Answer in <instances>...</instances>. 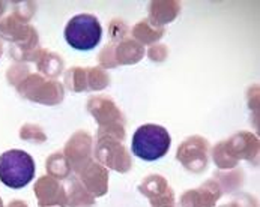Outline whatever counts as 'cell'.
Listing matches in <instances>:
<instances>
[{
	"mask_svg": "<svg viewBox=\"0 0 260 207\" xmlns=\"http://www.w3.org/2000/svg\"><path fill=\"white\" fill-rule=\"evenodd\" d=\"M172 144L169 131L159 125L148 123L140 126L131 141L133 153L143 161H156L167 155Z\"/></svg>",
	"mask_w": 260,
	"mask_h": 207,
	"instance_id": "6da1fadb",
	"label": "cell"
},
{
	"mask_svg": "<svg viewBox=\"0 0 260 207\" xmlns=\"http://www.w3.org/2000/svg\"><path fill=\"white\" fill-rule=\"evenodd\" d=\"M35 177V161L23 150H8L0 155V182L12 189L29 185Z\"/></svg>",
	"mask_w": 260,
	"mask_h": 207,
	"instance_id": "7a4b0ae2",
	"label": "cell"
},
{
	"mask_svg": "<svg viewBox=\"0 0 260 207\" xmlns=\"http://www.w3.org/2000/svg\"><path fill=\"white\" fill-rule=\"evenodd\" d=\"M103 36L98 18L92 14H78L73 17L65 27L67 42L78 51L93 50Z\"/></svg>",
	"mask_w": 260,
	"mask_h": 207,
	"instance_id": "3957f363",
	"label": "cell"
},
{
	"mask_svg": "<svg viewBox=\"0 0 260 207\" xmlns=\"http://www.w3.org/2000/svg\"><path fill=\"white\" fill-rule=\"evenodd\" d=\"M87 110L95 117L100 125L98 134L109 135L123 141L125 138V117L122 111L116 107L112 99L98 96L90 98L87 102Z\"/></svg>",
	"mask_w": 260,
	"mask_h": 207,
	"instance_id": "277c9868",
	"label": "cell"
},
{
	"mask_svg": "<svg viewBox=\"0 0 260 207\" xmlns=\"http://www.w3.org/2000/svg\"><path fill=\"white\" fill-rule=\"evenodd\" d=\"M18 93L42 105H57L63 101L65 90L63 86L56 80H48L41 74H29L17 87Z\"/></svg>",
	"mask_w": 260,
	"mask_h": 207,
	"instance_id": "5b68a950",
	"label": "cell"
},
{
	"mask_svg": "<svg viewBox=\"0 0 260 207\" xmlns=\"http://www.w3.org/2000/svg\"><path fill=\"white\" fill-rule=\"evenodd\" d=\"M95 158L101 165H107L119 172H126L131 168L129 153L117 138L96 134Z\"/></svg>",
	"mask_w": 260,
	"mask_h": 207,
	"instance_id": "8992f818",
	"label": "cell"
},
{
	"mask_svg": "<svg viewBox=\"0 0 260 207\" xmlns=\"http://www.w3.org/2000/svg\"><path fill=\"white\" fill-rule=\"evenodd\" d=\"M209 144L202 137H189L178 149V159L188 171L202 172L208 167Z\"/></svg>",
	"mask_w": 260,
	"mask_h": 207,
	"instance_id": "52a82bcc",
	"label": "cell"
},
{
	"mask_svg": "<svg viewBox=\"0 0 260 207\" xmlns=\"http://www.w3.org/2000/svg\"><path fill=\"white\" fill-rule=\"evenodd\" d=\"M75 176L92 197H101L107 192L109 171L100 162L90 159L75 172Z\"/></svg>",
	"mask_w": 260,
	"mask_h": 207,
	"instance_id": "ba28073f",
	"label": "cell"
},
{
	"mask_svg": "<svg viewBox=\"0 0 260 207\" xmlns=\"http://www.w3.org/2000/svg\"><path fill=\"white\" fill-rule=\"evenodd\" d=\"M35 195L38 198L39 207H67L68 198L67 191L51 176H42L39 177L35 185Z\"/></svg>",
	"mask_w": 260,
	"mask_h": 207,
	"instance_id": "9c48e42d",
	"label": "cell"
},
{
	"mask_svg": "<svg viewBox=\"0 0 260 207\" xmlns=\"http://www.w3.org/2000/svg\"><path fill=\"white\" fill-rule=\"evenodd\" d=\"M90 153H92V137L84 131L75 132L67 143L63 152L65 158L71 165V170L74 172L78 171L84 164H87L92 159Z\"/></svg>",
	"mask_w": 260,
	"mask_h": 207,
	"instance_id": "30bf717a",
	"label": "cell"
},
{
	"mask_svg": "<svg viewBox=\"0 0 260 207\" xmlns=\"http://www.w3.org/2000/svg\"><path fill=\"white\" fill-rule=\"evenodd\" d=\"M139 191L150 200L152 207H175V195L169 183L161 176H150L140 186Z\"/></svg>",
	"mask_w": 260,
	"mask_h": 207,
	"instance_id": "8fae6325",
	"label": "cell"
},
{
	"mask_svg": "<svg viewBox=\"0 0 260 207\" xmlns=\"http://www.w3.org/2000/svg\"><path fill=\"white\" fill-rule=\"evenodd\" d=\"M224 149L232 161L238 164L239 158L251 161L259 153V140L250 132H241L230 138L229 141H223Z\"/></svg>",
	"mask_w": 260,
	"mask_h": 207,
	"instance_id": "7c38bea8",
	"label": "cell"
},
{
	"mask_svg": "<svg viewBox=\"0 0 260 207\" xmlns=\"http://www.w3.org/2000/svg\"><path fill=\"white\" fill-rule=\"evenodd\" d=\"M221 197V188L217 182L208 180L200 188L188 191L181 198L182 207H214Z\"/></svg>",
	"mask_w": 260,
	"mask_h": 207,
	"instance_id": "4fadbf2b",
	"label": "cell"
},
{
	"mask_svg": "<svg viewBox=\"0 0 260 207\" xmlns=\"http://www.w3.org/2000/svg\"><path fill=\"white\" fill-rule=\"evenodd\" d=\"M67 198H68V206L70 207H92L95 204L93 197L81 185V182L77 179V176L73 177L70 182Z\"/></svg>",
	"mask_w": 260,
	"mask_h": 207,
	"instance_id": "5bb4252c",
	"label": "cell"
},
{
	"mask_svg": "<svg viewBox=\"0 0 260 207\" xmlns=\"http://www.w3.org/2000/svg\"><path fill=\"white\" fill-rule=\"evenodd\" d=\"M39 72L45 75V78H56L60 75L63 69V60L50 51H41L37 60Z\"/></svg>",
	"mask_w": 260,
	"mask_h": 207,
	"instance_id": "9a60e30c",
	"label": "cell"
},
{
	"mask_svg": "<svg viewBox=\"0 0 260 207\" xmlns=\"http://www.w3.org/2000/svg\"><path fill=\"white\" fill-rule=\"evenodd\" d=\"M45 168L48 176L54 177L56 180L57 179H68L70 174H71V165L68 162V159L65 158L63 153H54L51 155L48 159H47V164H45Z\"/></svg>",
	"mask_w": 260,
	"mask_h": 207,
	"instance_id": "2e32d148",
	"label": "cell"
},
{
	"mask_svg": "<svg viewBox=\"0 0 260 207\" xmlns=\"http://www.w3.org/2000/svg\"><path fill=\"white\" fill-rule=\"evenodd\" d=\"M65 84L74 90V92H83L87 90V78H86V69L71 68L65 74Z\"/></svg>",
	"mask_w": 260,
	"mask_h": 207,
	"instance_id": "e0dca14e",
	"label": "cell"
},
{
	"mask_svg": "<svg viewBox=\"0 0 260 207\" xmlns=\"http://www.w3.org/2000/svg\"><path fill=\"white\" fill-rule=\"evenodd\" d=\"M86 78H87V90H101L110 83L107 74L103 69L98 68L86 69Z\"/></svg>",
	"mask_w": 260,
	"mask_h": 207,
	"instance_id": "ac0fdd59",
	"label": "cell"
},
{
	"mask_svg": "<svg viewBox=\"0 0 260 207\" xmlns=\"http://www.w3.org/2000/svg\"><path fill=\"white\" fill-rule=\"evenodd\" d=\"M20 137H21V140L30 141V143H35V144H41V143H44L47 140L44 131L38 125H32V123H27L20 129Z\"/></svg>",
	"mask_w": 260,
	"mask_h": 207,
	"instance_id": "d6986e66",
	"label": "cell"
},
{
	"mask_svg": "<svg viewBox=\"0 0 260 207\" xmlns=\"http://www.w3.org/2000/svg\"><path fill=\"white\" fill-rule=\"evenodd\" d=\"M27 66L24 65H18V66H14L8 71V81L11 84H14L15 87H18V84L27 77Z\"/></svg>",
	"mask_w": 260,
	"mask_h": 207,
	"instance_id": "ffe728a7",
	"label": "cell"
},
{
	"mask_svg": "<svg viewBox=\"0 0 260 207\" xmlns=\"http://www.w3.org/2000/svg\"><path fill=\"white\" fill-rule=\"evenodd\" d=\"M221 207H256L253 204V200L248 197V195H244V197H238L236 200H233L230 204H224Z\"/></svg>",
	"mask_w": 260,
	"mask_h": 207,
	"instance_id": "44dd1931",
	"label": "cell"
},
{
	"mask_svg": "<svg viewBox=\"0 0 260 207\" xmlns=\"http://www.w3.org/2000/svg\"><path fill=\"white\" fill-rule=\"evenodd\" d=\"M8 207H29L26 203H23V201H12V203H9Z\"/></svg>",
	"mask_w": 260,
	"mask_h": 207,
	"instance_id": "7402d4cb",
	"label": "cell"
},
{
	"mask_svg": "<svg viewBox=\"0 0 260 207\" xmlns=\"http://www.w3.org/2000/svg\"><path fill=\"white\" fill-rule=\"evenodd\" d=\"M5 11V3L3 2H0V15H2V12Z\"/></svg>",
	"mask_w": 260,
	"mask_h": 207,
	"instance_id": "603a6c76",
	"label": "cell"
},
{
	"mask_svg": "<svg viewBox=\"0 0 260 207\" xmlns=\"http://www.w3.org/2000/svg\"><path fill=\"white\" fill-rule=\"evenodd\" d=\"M0 207H3V201H2V198H0Z\"/></svg>",
	"mask_w": 260,
	"mask_h": 207,
	"instance_id": "cb8c5ba5",
	"label": "cell"
},
{
	"mask_svg": "<svg viewBox=\"0 0 260 207\" xmlns=\"http://www.w3.org/2000/svg\"><path fill=\"white\" fill-rule=\"evenodd\" d=\"M0 56H2V45H0Z\"/></svg>",
	"mask_w": 260,
	"mask_h": 207,
	"instance_id": "d4e9b609",
	"label": "cell"
}]
</instances>
